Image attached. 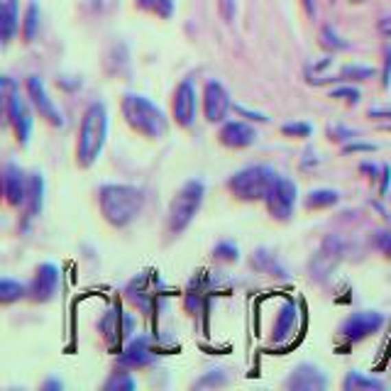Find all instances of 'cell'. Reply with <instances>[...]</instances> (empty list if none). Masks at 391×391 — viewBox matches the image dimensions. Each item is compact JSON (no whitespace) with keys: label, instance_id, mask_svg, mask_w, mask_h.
Returning <instances> with one entry per match:
<instances>
[{"label":"cell","instance_id":"ee69618b","mask_svg":"<svg viewBox=\"0 0 391 391\" xmlns=\"http://www.w3.org/2000/svg\"><path fill=\"white\" fill-rule=\"evenodd\" d=\"M379 247H381V250H384L386 257H391V233H386L384 240H379Z\"/></svg>","mask_w":391,"mask_h":391},{"label":"cell","instance_id":"60d3db41","mask_svg":"<svg viewBox=\"0 0 391 391\" xmlns=\"http://www.w3.org/2000/svg\"><path fill=\"white\" fill-rule=\"evenodd\" d=\"M369 117H375V120H389L386 125H391V110H381V108H372L369 110Z\"/></svg>","mask_w":391,"mask_h":391},{"label":"cell","instance_id":"30bf717a","mask_svg":"<svg viewBox=\"0 0 391 391\" xmlns=\"http://www.w3.org/2000/svg\"><path fill=\"white\" fill-rule=\"evenodd\" d=\"M56 291H59V267L51 262H42L27 284V298L34 303H49L56 296Z\"/></svg>","mask_w":391,"mask_h":391},{"label":"cell","instance_id":"2e32d148","mask_svg":"<svg viewBox=\"0 0 391 391\" xmlns=\"http://www.w3.org/2000/svg\"><path fill=\"white\" fill-rule=\"evenodd\" d=\"M154 362V352L150 347V337L137 335L125 345V350L117 355V364L125 369H145Z\"/></svg>","mask_w":391,"mask_h":391},{"label":"cell","instance_id":"9a60e30c","mask_svg":"<svg viewBox=\"0 0 391 391\" xmlns=\"http://www.w3.org/2000/svg\"><path fill=\"white\" fill-rule=\"evenodd\" d=\"M284 386L286 389H294V391H320L328 386V377H325L316 364L303 362L286 377Z\"/></svg>","mask_w":391,"mask_h":391},{"label":"cell","instance_id":"74e56055","mask_svg":"<svg viewBox=\"0 0 391 391\" xmlns=\"http://www.w3.org/2000/svg\"><path fill=\"white\" fill-rule=\"evenodd\" d=\"M235 112H240L242 117H247V120H252V123H269L267 115L254 112V110H247V108H242V106H235Z\"/></svg>","mask_w":391,"mask_h":391},{"label":"cell","instance_id":"484cf974","mask_svg":"<svg viewBox=\"0 0 391 391\" xmlns=\"http://www.w3.org/2000/svg\"><path fill=\"white\" fill-rule=\"evenodd\" d=\"M134 379L130 377V372L125 367H120L117 364V369L112 372L110 377L106 379V384H103V389L106 391H120V389H125V391H130V389H134Z\"/></svg>","mask_w":391,"mask_h":391},{"label":"cell","instance_id":"603a6c76","mask_svg":"<svg viewBox=\"0 0 391 391\" xmlns=\"http://www.w3.org/2000/svg\"><path fill=\"white\" fill-rule=\"evenodd\" d=\"M384 381L381 379H375V377H364V375H359V372H347V377L342 379V389L345 391H359V389H384Z\"/></svg>","mask_w":391,"mask_h":391},{"label":"cell","instance_id":"bcb514c9","mask_svg":"<svg viewBox=\"0 0 391 391\" xmlns=\"http://www.w3.org/2000/svg\"><path fill=\"white\" fill-rule=\"evenodd\" d=\"M384 130H389V132H391V125H384Z\"/></svg>","mask_w":391,"mask_h":391},{"label":"cell","instance_id":"d6a6232c","mask_svg":"<svg viewBox=\"0 0 391 391\" xmlns=\"http://www.w3.org/2000/svg\"><path fill=\"white\" fill-rule=\"evenodd\" d=\"M281 132L286 134V137H311V132H313V128L308 123H286V125H281Z\"/></svg>","mask_w":391,"mask_h":391},{"label":"cell","instance_id":"277c9868","mask_svg":"<svg viewBox=\"0 0 391 391\" xmlns=\"http://www.w3.org/2000/svg\"><path fill=\"white\" fill-rule=\"evenodd\" d=\"M203 198H206V184L201 179H189L176 191L167 213V233L171 237H179L193 223V218L203 206Z\"/></svg>","mask_w":391,"mask_h":391},{"label":"cell","instance_id":"52a82bcc","mask_svg":"<svg viewBox=\"0 0 391 391\" xmlns=\"http://www.w3.org/2000/svg\"><path fill=\"white\" fill-rule=\"evenodd\" d=\"M296 201H298L296 184L279 174V176L274 179L267 198H264L269 215H272L274 220H279V223H289L291 215H294V208H296Z\"/></svg>","mask_w":391,"mask_h":391},{"label":"cell","instance_id":"7a4b0ae2","mask_svg":"<svg viewBox=\"0 0 391 391\" xmlns=\"http://www.w3.org/2000/svg\"><path fill=\"white\" fill-rule=\"evenodd\" d=\"M125 123L140 132L147 140H164L169 134V117L164 115V110L159 106L140 93H125L123 103H120Z\"/></svg>","mask_w":391,"mask_h":391},{"label":"cell","instance_id":"cb8c5ba5","mask_svg":"<svg viewBox=\"0 0 391 391\" xmlns=\"http://www.w3.org/2000/svg\"><path fill=\"white\" fill-rule=\"evenodd\" d=\"M340 203V193L333 189H316L306 196V208L308 211H316V208H330Z\"/></svg>","mask_w":391,"mask_h":391},{"label":"cell","instance_id":"8d00e7d4","mask_svg":"<svg viewBox=\"0 0 391 391\" xmlns=\"http://www.w3.org/2000/svg\"><path fill=\"white\" fill-rule=\"evenodd\" d=\"M323 42H325L328 47H335V49H347V42H342V39L337 37V34L333 32L330 27L323 29Z\"/></svg>","mask_w":391,"mask_h":391},{"label":"cell","instance_id":"5b68a950","mask_svg":"<svg viewBox=\"0 0 391 391\" xmlns=\"http://www.w3.org/2000/svg\"><path fill=\"white\" fill-rule=\"evenodd\" d=\"M279 174L274 171L267 164H254V167H245L240 171H235L228 179V191L237 198V201H264L272 189L274 179Z\"/></svg>","mask_w":391,"mask_h":391},{"label":"cell","instance_id":"e575fe53","mask_svg":"<svg viewBox=\"0 0 391 391\" xmlns=\"http://www.w3.org/2000/svg\"><path fill=\"white\" fill-rule=\"evenodd\" d=\"M389 189H391V167L384 164V167H381V174H379V198H386V196H389Z\"/></svg>","mask_w":391,"mask_h":391},{"label":"cell","instance_id":"7bdbcfd3","mask_svg":"<svg viewBox=\"0 0 391 391\" xmlns=\"http://www.w3.org/2000/svg\"><path fill=\"white\" fill-rule=\"evenodd\" d=\"M42 389H45V391H49V389L59 391V389H64V381L62 379H47L45 384H42Z\"/></svg>","mask_w":391,"mask_h":391},{"label":"cell","instance_id":"d6986e66","mask_svg":"<svg viewBox=\"0 0 391 391\" xmlns=\"http://www.w3.org/2000/svg\"><path fill=\"white\" fill-rule=\"evenodd\" d=\"M296 328H298V303L294 298H286L279 316H276V323H274L272 340L276 345H284V342H289L291 337L296 335Z\"/></svg>","mask_w":391,"mask_h":391},{"label":"cell","instance_id":"ffe728a7","mask_svg":"<svg viewBox=\"0 0 391 391\" xmlns=\"http://www.w3.org/2000/svg\"><path fill=\"white\" fill-rule=\"evenodd\" d=\"M45 208V176L39 171L29 174V186H27V201H25V223L23 228H27L29 220H34Z\"/></svg>","mask_w":391,"mask_h":391},{"label":"cell","instance_id":"836d02e7","mask_svg":"<svg viewBox=\"0 0 391 391\" xmlns=\"http://www.w3.org/2000/svg\"><path fill=\"white\" fill-rule=\"evenodd\" d=\"M328 137L335 142H347V140H355L357 132L350 128H342V125H333V128H328Z\"/></svg>","mask_w":391,"mask_h":391},{"label":"cell","instance_id":"7402d4cb","mask_svg":"<svg viewBox=\"0 0 391 391\" xmlns=\"http://www.w3.org/2000/svg\"><path fill=\"white\" fill-rule=\"evenodd\" d=\"M252 267L262 274H269V276H279V279H286V267L274 257L269 250H257L252 254Z\"/></svg>","mask_w":391,"mask_h":391},{"label":"cell","instance_id":"b9f144b4","mask_svg":"<svg viewBox=\"0 0 391 391\" xmlns=\"http://www.w3.org/2000/svg\"><path fill=\"white\" fill-rule=\"evenodd\" d=\"M233 3H235V0H220V5H223V15H225V20H233V15H235Z\"/></svg>","mask_w":391,"mask_h":391},{"label":"cell","instance_id":"5bb4252c","mask_svg":"<svg viewBox=\"0 0 391 391\" xmlns=\"http://www.w3.org/2000/svg\"><path fill=\"white\" fill-rule=\"evenodd\" d=\"M27 186H29V176L23 171V167H17L15 162H8L3 167V191H5V201L12 208H25Z\"/></svg>","mask_w":391,"mask_h":391},{"label":"cell","instance_id":"f1b7e54d","mask_svg":"<svg viewBox=\"0 0 391 391\" xmlns=\"http://www.w3.org/2000/svg\"><path fill=\"white\" fill-rule=\"evenodd\" d=\"M213 257L220 259V262H237L240 259V247L230 240H223L213 247Z\"/></svg>","mask_w":391,"mask_h":391},{"label":"cell","instance_id":"4316f807","mask_svg":"<svg viewBox=\"0 0 391 391\" xmlns=\"http://www.w3.org/2000/svg\"><path fill=\"white\" fill-rule=\"evenodd\" d=\"M37 32H39V5H37V3H29L27 12H25V23H23L25 42H34Z\"/></svg>","mask_w":391,"mask_h":391},{"label":"cell","instance_id":"9c48e42d","mask_svg":"<svg viewBox=\"0 0 391 391\" xmlns=\"http://www.w3.org/2000/svg\"><path fill=\"white\" fill-rule=\"evenodd\" d=\"M381 325H384V316L377 311H357L352 313L350 318H345L337 328L340 337H345L347 342H359L364 337L379 333Z\"/></svg>","mask_w":391,"mask_h":391},{"label":"cell","instance_id":"4fadbf2b","mask_svg":"<svg viewBox=\"0 0 391 391\" xmlns=\"http://www.w3.org/2000/svg\"><path fill=\"white\" fill-rule=\"evenodd\" d=\"M196 108H198V93H196V86L191 81H181L174 91V101H171V110H174V120L179 128H191L196 120Z\"/></svg>","mask_w":391,"mask_h":391},{"label":"cell","instance_id":"f546056e","mask_svg":"<svg viewBox=\"0 0 391 391\" xmlns=\"http://www.w3.org/2000/svg\"><path fill=\"white\" fill-rule=\"evenodd\" d=\"M375 76V69L369 67H345L335 81H364V78Z\"/></svg>","mask_w":391,"mask_h":391},{"label":"cell","instance_id":"ab89813d","mask_svg":"<svg viewBox=\"0 0 391 391\" xmlns=\"http://www.w3.org/2000/svg\"><path fill=\"white\" fill-rule=\"evenodd\" d=\"M359 171H362V174H369V179H379L381 167H375V164L362 162V164H359Z\"/></svg>","mask_w":391,"mask_h":391},{"label":"cell","instance_id":"7dc6e473","mask_svg":"<svg viewBox=\"0 0 391 391\" xmlns=\"http://www.w3.org/2000/svg\"><path fill=\"white\" fill-rule=\"evenodd\" d=\"M386 34H391V27H386Z\"/></svg>","mask_w":391,"mask_h":391},{"label":"cell","instance_id":"f6af8a7d","mask_svg":"<svg viewBox=\"0 0 391 391\" xmlns=\"http://www.w3.org/2000/svg\"><path fill=\"white\" fill-rule=\"evenodd\" d=\"M303 8H306L308 15H316V3L313 0H303Z\"/></svg>","mask_w":391,"mask_h":391},{"label":"cell","instance_id":"83f0119b","mask_svg":"<svg viewBox=\"0 0 391 391\" xmlns=\"http://www.w3.org/2000/svg\"><path fill=\"white\" fill-rule=\"evenodd\" d=\"M137 8H142V10L152 12L156 17H164V20H169L174 15V0H137Z\"/></svg>","mask_w":391,"mask_h":391},{"label":"cell","instance_id":"1f68e13d","mask_svg":"<svg viewBox=\"0 0 391 391\" xmlns=\"http://www.w3.org/2000/svg\"><path fill=\"white\" fill-rule=\"evenodd\" d=\"M330 98H337V101H347V103H359V98H362V93H359L357 88H352V86H340V88H333L330 91Z\"/></svg>","mask_w":391,"mask_h":391},{"label":"cell","instance_id":"d590c367","mask_svg":"<svg viewBox=\"0 0 391 391\" xmlns=\"http://www.w3.org/2000/svg\"><path fill=\"white\" fill-rule=\"evenodd\" d=\"M379 147L375 145V142H350V145L342 147V152L345 154H355V152H377Z\"/></svg>","mask_w":391,"mask_h":391},{"label":"cell","instance_id":"8fae6325","mask_svg":"<svg viewBox=\"0 0 391 391\" xmlns=\"http://www.w3.org/2000/svg\"><path fill=\"white\" fill-rule=\"evenodd\" d=\"M25 88H27V95H29V103L34 106V110L39 112V117H45L47 123L54 125V128H64V115L62 110L54 106V101L49 98V93H47L45 88V81L37 76H29L27 84H25Z\"/></svg>","mask_w":391,"mask_h":391},{"label":"cell","instance_id":"d4e9b609","mask_svg":"<svg viewBox=\"0 0 391 391\" xmlns=\"http://www.w3.org/2000/svg\"><path fill=\"white\" fill-rule=\"evenodd\" d=\"M20 298H27V286L3 276L0 279V301H3V306H10V303L20 301Z\"/></svg>","mask_w":391,"mask_h":391},{"label":"cell","instance_id":"ba28073f","mask_svg":"<svg viewBox=\"0 0 391 391\" xmlns=\"http://www.w3.org/2000/svg\"><path fill=\"white\" fill-rule=\"evenodd\" d=\"M98 328H101L108 347L117 352V350H120V345H123L128 337H132L134 318L130 316V313H125L123 308H120V303H115V306H112L110 311L103 316V320L98 323Z\"/></svg>","mask_w":391,"mask_h":391},{"label":"cell","instance_id":"7c38bea8","mask_svg":"<svg viewBox=\"0 0 391 391\" xmlns=\"http://www.w3.org/2000/svg\"><path fill=\"white\" fill-rule=\"evenodd\" d=\"M230 108V93L220 81H208L206 88H203V112H206V120L213 125L225 123Z\"/></svg>","mask_w":391,"mask_h":391},{"label":"cell","instance_id":"f35d334b","mask_svg":"<svg viewBox=\"0 0 391 391\" xmlns=\"http://www.w3.org/2000/svg\"><path fill=\"white\" fill-rule=\"evenodd\" d=\"M384 56H386V62H384V73H381V86L389 88V84H391V47L384 49Z\"/></svg>","mask_w":391,"mask_h":391},{"label":"cell","instance_id":"ac0fdd59","mask_svg":"<svg viewBox=\"0 0 391 391\" xmlns=\"http://www.w3.org/2000/svg\"><path fill=\"white\" fill-rule=\"evenodd\" d=\"M342 252H345V247H342V242H340V237H333L330 235L328 240L320 245V250H318V254L313 257V262H311V272L318 276V279H323V276H328L333 269H335V264L340 262V257H342ZM311 274V276H313Z\"/></svg>","mask_w":391,"mask_h":391},{"label":"cell","instance_id":"6da1fadb","mask_svg":"<svg viewBox=\"0 0 391 391\" xmlns=\"http://www.w3.org/2000/svg\"><path fill=\"white\" fill-rule=\"evenodd\" d=\"M147 196L140 186L130 184H103L98 189L101 215L112 228H128L145 211Z\"/></svg>","mask_w":391,"mask_h":391},{"label":"cell","instance_id":"44dd1931","mask_svg":"<svg viewBox=\"0 0 391 391\" xmlns=\"http://www.w3.org/2000/svg\"><path fill=\"white\" fill-rule=\"evenodd\" d=\"M0 27H3V45H10V39L20 29V5H17V0H5L3 3Z\"/></svg>","mask_w":391,"mask_h":391},{"label":"cell","instance_id":"3957f363","mask_svg":"<svg viewBox=\"0 0 391 391\" xmlns=\"http://www.w3.org/2000/svg\"><path fill=\"white\" fill-rule=\"evenodd\" d=\"M108 140V110L103 103H91L81 117L76 142V162L78 167H93L101 156L103 147Z\"/></svg>","mask_w":391,"mask_h":391},{"label":"cell","instance_id":"e0dca14e","mask_svg":"<svg viewBox=\"0 0 391 391\" xmlns=\"http://www.w3.org/2000/svg\"><path fill=\"white\" fill-rule=\"evenodd\" d=\"M218 137L225 147H230V150H242V147L254 145L259 134L252 125L242 123V120H225Z\"/></svg>","mask_w":391,"mask_h":391},{"label":"cell","instance_id":"8992f818","mask_svg":"<svg viewBox=\"0 0 391 391\" xmlns=\"http://www.w3.org/2000/svg\"><path fill=\"white\" fill-rule=\"evenodd\" d=\"M3 108H5L8 123L15 130L17 142L27 147L29 134H32V110H29L27 101L20 95V88L8 76H3Z\"/></svg>","mask_w":391,"mask_h":391},{"label":"cell","instance_id":"4dcf8cb0","mask_svg":"<svg viewBox=\"0 0 391 391\" xmlns=\"http://www.w3.org/2000/svg\"><path fill=\"white\" fill-rule=\"evenodd\" d=\"M228 384V377H225L223 369H213V372H206L201 379L196 381L193 389H206V386H225Z\"/></svg>","mask_w":391,"mask_h":391}]
</instances>
